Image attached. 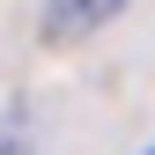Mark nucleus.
<instances>
[{"instance_id": "1", "label": "nucleus", "mask_w": 155, "mask_h": 155, "mask_svg": "<svg viewBox=\"0 0 155 155\" xmlns=\"http://www.w3.org/2000/svg\"><path fill=\"white\" fill-rule=\"evenodd\" d=\"M118 8L126 0H45V37L52 45H81V37H96Z\"/></svg>"}, {"instance_id": "2", "label": "nucleus", "mask_w": 155, "mask_h": 155, "mask_svg": "<svg viewBox=\"0 0 155 155\" xmlns=\"http://www.w3.org/2000/svg\"><path fill=\"white\" fill-rule=\"evenodd\" d=\"M148 155H155V148H148Z\"/></svg>"}]
</instances>
